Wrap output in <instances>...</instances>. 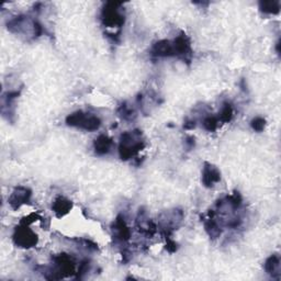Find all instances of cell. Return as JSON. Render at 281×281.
I'll list each match as a JSON object with an SVG mask.
<instances>
[{"label":"cell","mask_w":281,"mask_h":281,"mask_svg":"<svg viewBox=\"0 0 281 281\" xmlns=\"http://www.w3.org/2000/svg\"><path fill=\"white\" fill-rule=\"evenodd\" d=\"M145 148L142 140V132L140 130L128 131L121 134L119 144V155L122 160H128L136 156Z\"/></svg>","instance_id":"1"},{"label":"cell","mask_w":281,"mask_h":281,"mask_svg":"<svg viewBox=\"0 0 281 281\" xmlns=\"http://www.w3.org/2000/svg\"><path fill=\"white\" fill-rule=\"evenodd\" d=\"M66 124L68 126L82 128L88 132H94L99 130L101 126V120L97 116L84 111L72 112L66 118Z\"/></svg>","instance_id":"2"},{"label":"cell","mask_w":281,"mask_h":281,"mask_svg":"<svg viewBox=\"0 0 281 281\" xmlns=\"http://www.w3.org/2000/svg\"><path fill=\"white\" fill-rule=\"evenodd\" d=\"M54 266L48 272L50 276L48 279H62L72 276L75 274V262L67 254H60L53 258Z\"/></svg>","instance_id":"3"},{"label":"cell","mask_w":281,"mask_h":281,"mask_svg":"<svg viewBox=\"0 0 281 281\" xmlns=\"http://www.w3.org/2000/svg\"><path fill=\"white\" fill-rule=\"evenodd\" d=\"M124 19L120 2H108L101 11V21L106 26L120 28L124 24Z\"/></svg>","instance_id":"4"},{"label":"cell","mask_w":281,"mask_h":281,"mask_svg":"<svg viewBox=\"0 0 281 281\" xmlns=\"http://www.w3.org/2000/svg\"><path fill=\"white\" fill-rule=\"evenodd\" d=\"M184 220V212L179 209L167 211L160 216V226L165 238H170V234L177 230Z\"/></svg>","instance_id":"5"},{"label":"cell","mask_w":281,"mask_h":281,"mask_svg":"<svg viewBox=\"0 0 281 281\" xmlns=\"http://www.w3.org/2000/svg\"><path fill=\"white\" fill-rule=\"evenodd\" d=\"M14 244L21 248H31L38 244V235L26 224H21L14 233Z\"/></svg>","instance_id":"6"},{"label":"cell","mask_w":281,"mask_h":281,"mask_svg":"<svg viewBox=\"0 0 281 281\" xmlns=\"http://www.w3.org/2000/svg\"><path fill=\"white\" fill-rule=\"evenodd\" d=\"M31 196H32L31 189L24 186H19L16 187L12 191V194H10L8 202L14 210H18L19 208H21L24 204H29Z\"/></svg>","instance_id":"7"},{"label":"cell","mask_w":281,"mask_h":281,"mask_svg":"<svg viewBox=\"0 0 281 281\" xmlns=\"http://www.w3.org/2000/svg\"><path fill=\"white\" fill-rule=\"evenodd\" d=\"M221 180V172L218 170V167L204 162V170H202V184L206 188H212L216 184Z\"/></svg>","instance_id":"8"},{"label":"cell","mask_w":281,"mask_h":281,"mask_svg":"<svg viewBox=\"0 0 281 281\" xmlns=\"http://www.w3.org/2000/svg\"><path fill=\"white\" fill-rule=\"evenodd\" d=\"M174 44V50H175V56L182 58L184 60L190 58L191 56V43L189 38L182 33V34L178 36L172 42Z\"/></svg>","instance_id":"9"},{"label":"cell","mask_w":281,"mask_h":281,"mask_svg":"<svg viewBox=\"0 0 281 281\" xmlns=\"http://www.w3.org/2000/svg\"><path fill=\"white\" fill-rule=\"evenodd\" d=\"M150 54L154 58H170L175 56V50H174L172 42L168 40H160L153 44L150 48Z\"/></svg>","instance_id":"10"},{"label":"cell","mask_w":281,"mask_h":281,"mask_svg":"<svg viewBox=\"0 0 281 281\" xmlns=\"http://www.w3.org/2000/svg\"><path fill=\"white\" fill-rule=\"evenodd\" d=\"M114 236L116 240H118L121 243H126L131 238V231L128 226H126L124 218L122 216H119L114 223Z\"/></svg>","instance_id":"11"},{"label":"cell","mask_w":281,"mask_h":281,"mask_svg":"<svg viewBox=\"0 0 281 281\" xmlns=\"http://www.w3.org/2000/svg\"><path fill=\"white\" fill-rule=\"evenodd\" d=\"M72 202L62 196H58L52 204V210L54 211L55 216L58 218H63L68 214L72 210Z\"/></svg>","instance_id":"12"},{"label":"cell","mask_w":281,"mask_h":281,"mask_svg":"<svg viewBox=\"0 0 281 281\" xmlns=\"http://www.w3.org/2000/svg\"><path fill=\"white\" fill-rule=\"evenodd\" d=\"M112 145H114V140L108 136L101 134V136H99L97 138L94 140V148L96 154L106 155L110 152Z\"/></svg>","instance_id":"13"},{"label":"cell","mask_w":281,"mask_h":281,"mask_svg":"<svg viewBox=\"0 0 281 281\" xmlns=\"http://www.w3.org/2000/svg\"><path fill=\"white\" fill-rule=\"evenodd\" d=\"M138 231L142 234H145L146 236H153L157 231L155 224L150 218H146L145 213L140 212V210L138 216Z\"/></svg>","instance_id":"14"},{"label":"cell","mask_w":281,"mask_h":281,"mask_svg":"<svg viewBox=\"0 0 281 281\" xmlns=\"http://www.w3.org/2000/svg\"><path fill=\"white\" fill-rule=\"evenodd\" d=\"M265 270L272 278L277 280L280 279V257L277 254L267 258L265 262Z\"/></svg>","instance_id":"15"},{"label":"cell","mask_w":281,"mask_h":281,"mask_svg":"<svg viewBox=\"0 0 281 281\" xmlns=\"http://www.w3.org/2000/svg\"><path fill=\"white\" fill-rule=\"evenodd\" d=\"M204 228L206 233L209 234L210 238H216L221 235L222 230L220 224L214 218V212H209V218L204 221Z\"/></svg>","instance_id":"16"},{"label":"cell","mask_w":281,"mask_h":281,"mask_svg":"<svg viewBox=\"0 0 281 281\" xmlns=\"http://www.w3.org/2000/svg\"><path fill=\"white\" fill-rule=\"evenodd\" d=\"M260 9L262 14H278L280 12V2H278V0L260 2Z\"/></svg>","instance_id":"17"},{"label":"cell","mask_w":281,"mask_h":281,"mask_svg":"<svg viewBox=\"0 0 281 281\" xmlns=\"http://www.w3.org/2000/svg\"><path fill=\"white\" fill-rule=\"evenodd\" d=\"M118 114H119L123 120H126V121L134 120L136 116V112H134V110L126 102H123L119 106V109H118Z\"/></svg>","instance_id":"18"},{"label":"cell","mask_w":281,"mask_h":281,"mask_svg":"<svg viewBox=\"0 0 281 281\" xmlns=\"http://www.w3.org/2000/svg\"><path fill=\"white\" fill-rule=\"evenodd\" d=\"M233 114H234V111H233V106L231 104H224L223 106V108L220 112V116L218 118V122H223V123H228L232 120V118H233Z\"/></svg>","instance_id":"19"},{"label":"cell","mask_w":281,"mask_h":281,"mask_svg":"<svg viewBox=\"0 0 281 281\" xmlns=\"http://www.w3.org/2000/svg\"><path fill=\"white\" fill-rule=\"evenodd\" d=\"M202 126L209 132H214L218 126V119L216 116H206V119L202 122Z\"/></svg>","instance_id":"20"},{"label":"cell","mask_w":281,"mask_h":281,"mask_svg":"<svg viewBox=\"0 0 281 281\" xmlns=\"http://www.w3.org/2000/svg\"><path fill=\"white\" fill-rule=\"evenodd\" d=\"M250 126L256 132H262L266 126V120L262 116H256L250 121Z\"/></svg>","instance_id":"21"},{"label":"cell","mask_w":281,"mask_h":281,"mask_svg":"<svg viewBox=\"0 0 281 281\" xmlns=\"http://www.w3.org/2000/svg\"><path fill=\"white\" fill-rule=\"evenodd\" d=\"M90 270V262L88 260H82L80 265V268H78V272H77V279H82L85 274Z\"/></svg>","instance_id":"22"},{"label":"cell","mask_w":281,"mask_h":281,"mask_svg":"<svg viewBox=\"0 0 281 281\" xmlns=\"http://www.w3.org/2000/svg\"><path fill=\"white\" fill-rule=\"evenodd\" d=\"M167 244H166V248L170 252H175L177 250V244L174 242L170 238H166Z\"/></svg>","instance_id":"23"},{"label":"cell","mask_w":281,"mask_h":281,"mask_svg":"<svg viewBox=\"0 0 281 281\" xmlns=\"http://www.w3.org/2000/svg\"><path fill=\"white\" fill-rule=\"evenodd\" d=\"M184 128H187V130H192V128H196V123L194 121H186V123L184 124Z\"/></svg>","instance_id":"24"},{"label":"cell","mask_w":281,"mask_h":281,"mask_svg":"<svg viewBox=\"0 0 281 281\" xmlns=\"http://www.w3.org/2000/svg\"><path fill=\"white\" fill-rule=\"evenodd\" d=\"M186 143H187L189 148H192L194 146V138H192V136L187 138V142Z\"/></svg>","instance_id":"25"}]
</instances>
